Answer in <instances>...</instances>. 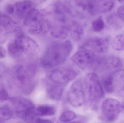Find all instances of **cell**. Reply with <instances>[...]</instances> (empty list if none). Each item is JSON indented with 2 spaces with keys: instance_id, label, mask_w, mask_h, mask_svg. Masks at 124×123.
Masks as SVG:
<instances>
[{
  "instance_id": "6da1fadb",
  "label": "cell",
  "mask_w": 124,
  "mask_h": 123,
  "mask_svg": "<svg viewBox=\"0 0 124 123\" xmlns=\"http://www.w3.org/2000/svg\"><path fill=\"white\" fill-rule=\"evenodd\" d=\"M72 50V44L68 40L54 43L48 47L43 54L41 65L46 69L61 65L66 61Z\"/></svg>"
},
{
  "instance_id": "7a4b0ae2",
  "label": "cell",
  "mask_w": 124,
  "mask_h": 123,
  "mask_svg": "<svg viewBox=\"0 0 124 123\" xmlns=\"http://www.w3.org/2000/svg\"><path fill=\"white\" fill-rule=\"evenodd\" d=\"M7 49L9 54L14 58L25 61L38 54L39 46L34 40L19 32L14 41L8 45Z\"/></svg>"
},
{
  "instance_id": "3957f363",
  "label": "cell",
  "mask_w": 124,
  "mask_h": 123,
  "mask_svg": "<svg viewBox=\"0 0 124 123\" xmlns=\"http://www.w3.org/2000/svg\"><path fill=\"white\" fill-rule=\"evenodd\" d=\"M37 71V65L33 63L19 64L15 69V77L25 93H30L35 88Z\"/></svg>"
},
{
  "instance_id": "277c9868",
  "label": "cell",
  "mask_w": 124,
  "mask_h": 123,
  "mask_svg": "<svg viewBox=\"0 0 124 123\" xmlns=\"http://www.w3.org/2000/svg\"><path fill=\"white\" fill-rule=\"evenodd\" d=\"M16 115L27 123H35L37 116L36 108L31 100L21 97L10 99Z\"/></svg>"
},
{
  "instance_id": "5b68a950",
  "label": "cell",
  "mask_w": 124,
  "mask_h": 123,
  "mask_svg": "<svg viewBox=\"0 0 124 123\" xmlns=\"http://www.w3.org/2000/svg\"><path fill=\"white\" fill-rule=\"evenodd\" d=\"M84 81L85 91L90 101L97 102L102 99L105 95L104 90L97 74L94 72L88 73Z\"/></svg>"
},
{
  "instance_id": "8992f818",
  "label": "cell",
  "mask_w": 124,
  "mask_h": 123,
  "mask_svg": "<svg viewBox=\"0 0 124 123\" xmlns=\"http://www.w3.org/2000/svg\"><path fill=\"white\" fill-rule=\"evenodd\" d=\"M68 100L70 104L74 107H79L84 104L85 100L84 81L79 79L72 84L68 92Z\"/></svg>"
},
{
  "instance_id": "52a82bcc",
  "label": "cell",
  "mask_w": 124,
  "mask_h": 123,
  "mask_svg": "<svg viewBox=\"0 0 124 123\" xmlns=\"http://www.w3.org/2000/svg\"><path fill=\"white\" fill-rule=\"evenodd\" d=\"M101 110L103 120L106 122H113L117 120L122 112L121 103L116 99H107L102 103Z\"/></svg>"
},
{
  "instance_id": "ba28073f",
  "label": "cell",
  "mask_w": 124,
  "mask_h": 123,
  "mask_svg": "<svg viewBox=\"0 0 124 123\" xmlns=\"http://www.w3.org/2000/svg\"><path fill=\"white\" fill-rule=\"evenodd\" d=\"M77 76L76 71L72 68L56 67L49 73L48 78L54 84H65L74 79Z\"/></svg>"
},
{
  "instance_id": "9c48e42d",
  "label": "cell",
  "mask_w": 124,
  "mask_h": 123,
  "mask_svg": "<svg viewBox=\"0 0 124 123\" xmlns=\"http://www.w3.org/2000/svg\"><path fill=\"white\" fill-rule=\"evenodd\" d=\"M95 58L94 51L89 48L81 47L71 58L72 61L81 69H85Z\"/></svg>"
},
{
  "instance_id": "30bf717a",
  "label": "cell",
  "mask_w": 124,
  "mask_h": 123,
  "mask_svg": "<svg viewBox=\"0 0 124 123\" xmlns=\"http://www.w3.org/2000/svg\"><path fill=\"white\" fill-rule=\"evenodd\" d=\"M114 4V0H90L87 12L93 15L105 13L113 8Z\"/></svg>"
},
{
  "instance_id": "8fae6325",
  "label": "cell",
  "mask_w": 124,
  "mask_h": 123,
  "mask_svg": "<svg viewBox=\"0 0 124 123\" xmlns=\"http://www.w3.org/2000/svg\"><path fill=\"white\" fill-rule=\"evenodd\" d=\"M16 23L9 17L0 14V43L5 41L6 37L18 31Z\"/></svg>"
},
{
  "instance_id": "7c38bea8",
  "label": "cell",
  "mask_w": 124,
  "mask_h": 123,
  "mask_svg": "<svg viewBox=\"0 0 124 123\" xmlns=\"http://www.w3.org/2000/svg\"><path fill=\"white\" fill-rule=\"evenodd\" d=\"M109 46V41L107 38L98 37L87 39L81 47L89 48L98 53H102L108 50Z\"/></svg>"
},
{
  "instance_id": "4fadbf2b",
  "label": "cell",
  "mask_w": 124,
  "mask_h": 123,
  "mask_svg": "<svg viewBox=\"0 0 124 123\" xmlns=\"http://www.w3.org/2000/svg\"><path fill=\"white\" fill-rule=\"evenodd\" d=\"M52 12L55 21L62 23H66L70 15L69 9L60 1H56L53 4Z\"/></svg>"
},
{
  "instance_id": "5bb4252c",
  "label": "cell",
  "mask_w": 124,
  "mask_h": 123,
  "mask_svg": "<svg viewBox=\"0 0 124 123\" xmlns=\"http://www.w3.org/2000/svg\"><path fill=\"white\" fill-rule=\"evenodd\" d=\"M46 15V12L34 8L24 18V25L29 29L32 28L44 19Z\"/></svg>"
},
{
  "instance_id": "9a60e30c",
  "label": "cell",
  "mask_w": 124,
  "mask_h": 123,
  "mask_svg": "<svg viewBox=\"0 0 124 123\" xmlns=\"http://www.w3.org/2000/svg\"><path fill=\"white\" fill-rule=\"evenodd\" d=\"M50 32L54 37L60 39H65L69 34V25L66 23L56 21L51 24Z\"/></svg>"
},
{
  "instance_id": "2e32d148",
  "label": "cell",
  "mask_w": 124,
  "mask_h": 123,
  "mask_svg": "<svg viewBox=\"0 0 124 123\" xmlns=\"http://www.w3.org/2000/svg\"><path fill=\"white\" fill-rule=\"evenodd\" d=\"M34 4L30 0L19 1L15 4V11L19 19H24L27 14L34 8Z\"/></svg>"
},
{
  "instance_id": "e0dca14e",
  "label": "cell",
  "mask_w": 124,
  "mask_h": 123,
  "mask_svg": "<svg viewBox=\"0 0 124 123\" xmlns=\"http://www.w3.org/2000/svg\"><path fill=\"white\" fill-rule=\"evenodd\" d=\"M51 26V23L46 18L34 27L29 29L28 32L33 35L46 34L50 31Z\"/></svg>"
},
{
  "instance_id": "ac0fdd59",
  "label": "cell",
  "mask_w": 124,
  "mask_h": 123,
  "mask_svg": "<svg viewBox=\"0 0 124 123\" xmlns=\"http://www.w3.org/2000/svg\"><path fill=\"white\" fill-rule=\"evenodd\" d=\"M65 88V84H51L49 86L47 91L49 97L52 100H60L62 98Z\"/></svg>"
},
{
  "instance_id": "d6986e66",
  "label": "cell",
  "mask_w": 124,
  "mask_h": 123,
  "mask_svg": "<svg viewBox=\"0 0 124 123\" xmlns=\"http://www.w3.org/2000/svg\"><path fill=\"white\" fill-rule=\"evenodd\" d=\"M69 32L74 40L78 41L83 37L84 30L81 25L79 22L73 21L69 25Z\"/></svg>"
},
{
  "instance_id": "ffe728a7",
  "label": "cell",
  "mask_w": 124,
  "mask_h": 123,
  "mask_svg": "<svg viewBox=\"0 0 124 123\" xmlns=\"http://www.w3.org/2000/svg\"><path fill=\"white\" fill-rule=\"evenodd\" d=\"M56 112V108L48 105H42L36 108L37 116H51L54 115Z\"/></svg>"
},
{
  "instance_id": "44dd1931",
  "label": "cell",
  "mask_w": 124,
  "mask_h": 123,
  "mask_svg": "<svg viewBox=\"0 0 124 123\" xmlns=\"http://www.w3.org/2000/svg\"><path fill=\"white\" fill-rule=\"evenodd\" d=\"M102 84L103 89L107 93L111 94L114 91L115 84L112 74L104 77Z\"/></svg>"
},
{
  "instance_id": "7402d4cb",
  "label": "cell",
  "mask_w": 124,
  "mask_h": 123,
  "mask_svg": "<svg viewBox=\"0 0 124 123\" xmlns=\"http://www.w3.org/2000/svg\"><path fill=\"white\" fill-rule=\"evenodd\" d=\"M111 47L116 51L124 50V35L119 34L116 36L111 43Z\"/></svg>"
},
{
  "instance_id": "603a6c76",
  "label": "cell",
  "mask_w": 124,
  "mask_h": 123,
  "mask_svg": "<svg viewBox=\"0 0 124 123\" xmlns=\"http://www.w3.org/2000/svg\"><path fill=\"white\" fill-rule=\"evenodd\" d=\"M13 111L7 107L0 108V123H5L11 120L14 116Z\"/></svg>"
},
{
  "instance_id": "cb8c5ba5",
  "label": "cell",
  "mask_w": 124,
  "mask_h": 123,
  "mask_svg": "<svg viewBox=\"0 0 124 123\" xmlns=\"http://www.w3.org/2000/svg\"><path fill=\"white\" fill-rule=\"evenodd\" d=\"M92 26L95 32H100L105 27V22L102 18H98L92 22Z\"/></svg>"
},
{
  "instance_id": "d4e9b609",
  "label": "cell",
  "mask_w": 124,
  "mask_h": 123,
  "mask_svg": "<svg viewBox=\"0 0 124 123\" xmlns=\"http://www.w3.org/2000/svg\"><path fill=\"white\" fill-rule=\"evenodd\" d=\"M76 117V113L72 111H66L60 116L59 120L62 122H68L74 120Z\"/></svg>"
},
{
  "instance_id": "484cf974",
  "label": "cell",
  "mask_w": 124,
  "mask_h": 123,
  "mask_svg": "<svg viewBox=\"0 0 124 123\" xmlns=\"http://www.w3.org/2000/svg\"><path fill=\"white\" fill-rule=\"evenodd\" d=\"M114 82H116L122 85V89L124 87V70H119L113 74Z\"/></svg>"
},
{
  "instance_id": "4316f807",
  "label": "cell",
  "mask_w": 124,
  "mask_h": 123,
  "mask_svg": "<svg viewBox=\"0 0 124 123\" xmlns=\"http://www.w3.org/2000/svg\"><path fill=\"white\" fill-rule=\"evenodd\" d=\"M107 63L108 65L114 68H118L121 66L122 64L121 59L116 56H110L108 58Z\"/></svg>"
},
{
  "instance_id": "83f0119b",
  "label": "cell",
  "mask_w": 124,
  "mask_h": 123,
  "mask_svg": "<svg viewBox=\"0 0 124 123\" xmlns=\"http://www.w3.org/2000/svg\"><path fill=\"white\" fill-rule=\"evenodd\" d=\"M10 97L6 89L4 88H0V103L10 100Z\"/></svg>"
},
{
  "instance_id": "f1b7e54d",
  "label": "cell",
  "mask_w": 124,
  "mask_h": 123,
  "mask_svg": "<svg viewBox=\"0 0 124 123\" xmlns=\"http://www.w3.org/2000/svg\"><path fill=\"white\" fill-rule=\"evenodd\" d=\"M117 13L119 18L124 21V5L119 7L117 10Z\"/></svg>"
},
{
  "instance_id": "f546056e",
  "label": "cell",
  "mask_w": 124,
  "mask_h": 123,
  "mask_svg": "<svg viewBox=\"0 0 124 123\" xmlns=\"http://www.w3.org/2000/svg\"><path fill=\"white\" fill-rule=\"evenodd\" d=\"M6 11L8 13L12 14L14 13L15 7L11 4H8L6 6Z\"/></svg>"
},
{
  "instance_id": "4dcf8cb0",
  "label": "cell",
  "mask_w": 124,
  "mask_h": 123,
  "mask_svg": "<svg viewBox=\"0 0 124 123\" xmlns=\"http://www.w3.org/2000/svg\"><path fill=\"white\" fill-rule=\"evenodd\" d=\"M35 123H52L53 122L51 121L48 120L41 119V118H36L35 121Z\"/></svg>"
},
{
  "instance_id": "1f68e13d",
  "label": "cell",
  "mask_w": 124,
  "mask_h": 123,
  "mask_svg": "<svg viewBox=\"0 0 124 123\" xmlns=\"http://www.w3.org/2000/svg\"><path fill=\"white\" fill-rule=\"evenodd\" d=\"M5 68L4 66L0 63V78L2 77L5 73Z\"/></svg>"
},
{
  "instance_id": "d6a6232c",
  "label": "cell",
  "mask_w": 124,
  "mask_h": 123,
  "mask_svg": "<svg viewBox=\"0 0 124 123\" xmlns=\"http://www.w3.org/2000/svg\"><path fill=\"white\" fill-rule=\"evenodd\" d=\"M6 56V52L3 48L0 47V59L3 58Z\"/></svg>"
},
{
  "instance_id": "836d02e7",
  "label": "cell",
  "mask_w": 124,
  "mask_h": 123,
  "mask_svg": "<svg viewBox=\"0 0 124 123\" xmlns=\"http://www.w3.org/2000/svg\"><path fill=\"white\" fill-rule=\"evenodd\" d=\"M121 107L122 111L124 110V101L122 104H121Z\"/></svg>"
},
{
  "instance_id": "e575fe53",
  "label": "cell",
  "mask_w": 124,
  "mask_h": 123,
  "mask_svg": "<svg viewBox=\"0 0 124 123\" xmlns=\"http://www.w3.org/2000/svg\"><path fill=\"white\" fill-rule=\"evenodd\" d=\"M118 1L121 3H124V0H118Z\"/></svg>"
},
{
  "instance_id": "d590c367",
  "label": "cell",
  "mask_w": 124,
  "mask_h": 123,
  "mask_svg": "<svg viewBox=\"0 0 124 123\" xmlns=\"http://www.w3.org/2000/svg\"><path fill=\"white\" fill-rule=\"evenodd\" d=\"M123 89V90H124V88H123V89Z\"/></svg>"
},
{
  "instance_id": "8d00e7d4",
  "label": "cell",
  "mask_w": 124,
  "mask_h": 123,
  "mask_svg": "<svg viewBox=\"0 0 124 123\" xmlns=\"http://www.w3.org/2000/svg\"><path fill=\"white\" fill-rule=\"evenodd\" d=\"M1 0H0V1Z\"/></svg>"
}]
</instances>
